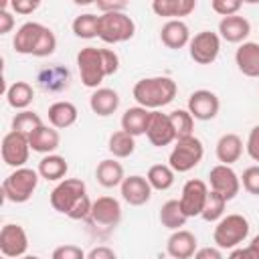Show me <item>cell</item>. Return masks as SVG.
<instances>
[{"mask_svg": "<svg viewBox=\"0 0 259 259\" xmlns=\"http://www.w3.org/2000/svg\"><path fill=\"white\" fill-rule=\"evenodd\" d=\"M119 190H121V198L127 204H132V206H142L152 196V186H150L148 178L146 176H140V174L125 176L123 182H121V186H119Z\"/></svg>", "mask_w": 259, "mask_h": 259, "instance_id": "17", "label": "cell"}, {"mask_svg": "<svg viewBox=\"0 0 259 259\" xmlns=\"http://www.w3.org/2000/svg\"><path fill=\"white\" fill-rule=\"evenodd\" d=\"M227 259H259V255H257V251H255L251 245H247V247H237V249H233Z\"/></svg>", "mask_w": 259, "mask_h": 259, "instance_id": "46", "label": "cell"}, {"mask_svg": "<svg viewBox=\"0 0 259 259\" xmlns=\"http://www.w3.org/2000/svg\"><path fill=\"white\" fill-rule=\"evenodd\" d=\"M97 10H101V14H109V12H125L127 8V2H121V0H97L95 2Z\"/></svg>", "mask_w": 259, "mask_h": 259, "instance_id": "42", "label": "cell"}, {"mask_svg": "<svg viewBox=\"0 0 259 259\" xmlns=\"http://www.w3.org/2000/svg\"><path fill=\"white\" fill-rule=\"evenodd\" d=\"M91 223L103 229H113L121 221V204L113 196H99L91 204Z\"/></svg>", "mask_w": 259, "mask_h": 259, "instance_id": "13", "label": "cell"}, {"mask_svg": "<svg viewBox=\"0 0 259 259\" xmlns=\"http://www.w3.org/2000/svg\"><path fill=\"white\" fill-rule=\"evenodd\" d=\"M107 150L113 154V158H130L136 150V138L130 136L123 130H117L107 140Z\"/></svg>", "mask_w": 259, "mask_h": 259, "instance_id": "32", "label": "cell"}, {"mask_svg": "<svg viewBox=\"0 0 259 259\" xmlns=\"http://www.w3.org/2000/svg\"><path fill=\"white\" fill-rule=\"evenodd\" d=\"M208 182H210V190L219 192L227 202L233 200L241 190V178L231 166H225V164H217L210 168Z\"/></svg>", "mask_w": 259, "mask_h": 259, "instance_id": "12", "label": "cell"}, {"mask_svg": "<svg viewBox=\"0 0 259 259\" xmlns=\"http://www.w3.org/2000/svg\"><path fill=\"white\" fill-rule=\"evenodd\" d=\"M32 99H34V89L26 81H14L6 89V101L14 109H20V111L28 109V105L32 103Z\"/></svg>", "mask_w": 259, "mask_h": 259, "instance_id": "30", "label": "cell"}, {"mask_svg": "<svg viewBox=\"0 0 259 259\" xmlns=\"http://www.w3.org/2000/svg\"><path fill=\"white\" fill-rule=\"evenodd\" d=\"M208 192L210 190H208L206 182H202L198 178H190V180L184 182L182 194H180L178 202H180V206H182V210H184V214L188 219L202 214L204 204H206V198H208Z\"/></svg>", "mask_w": 259, "mask_h": 259, "instance_id": "10", "label": "cell"}, {"mask_svg": "<svg viewBox=\"0 0 259 259\" xmlns=\"http://www.w3.org/2000/svg\"><path fill=\"white\" fill-rule=\"evenodd\" d=\"M38 172L32 170V168H16L12 174H8L2 182V194L6 200L10 202H16V204H22L26 200H30L32 192L36 190L38 186Z\"/></svg>", "mask_w": 259, "mask_h": 259, "instance_id": "3", "label": "cell"}, {"mask_svg": "<svg viewBox=\"0 0 259 259\" xmlns=\"http://www.w3.org/2000/svg\"><path fill=\"white\" fill-rule=\"evenodd\" d=\"M51 259H87V255H85V251H83L81 247H77V245H59V247L53 251Z\"/></svg>", "mask_w": 259, "mask_h": 259, "instance_id": "40", "label": "cell"}, {"mask_svg": "<svg viewBox=\"0 0 259 259\" xmlns=\"http://www.w3.org/2000/svg\"><path fill=\"white\" fill-rule=\"evenodd\" d=\"M95 178L97 182L103 186V188H115V186H121L125 174H123V166L117 162V160H101L97 164V170H95Z\"/></svg>", "mask_w": 259, "mask_h": 259, "instance_id": "28", "label": "cell"}, {"mask_svg": "<svg viewBox=\"0 0 259 259\" xmlns=\"http://www.w3.org/2000/svg\"><path fill=\"white\" fill-rule=\"evenodd\" d=\"M40 125H42L40 115L30 111V109H24V111H20L12 117V132H18V134H24V136H30Z\"/></svg>", "mask_w": 259, "mask_h": 259, "instance_id": "36", "label": "cell"}, {"mask_svg": "<svg viewBox=\"0 0 259 259\" xmlns=\"http://www.w3.org/2000/svg\"><path fill=\"white\" fill-rule=\"evenodd\" d=\"M67 170H69V164H67V160H65L63 156H59V154H47V156L38 162V168H36L38 176L45 178V180H51V182H57V180L61 182V180H65Z\"/></svg>", "mask_w": 259, "mask_h": 259, "instance_id": "29", "label": "cell"}, {"mask_svg": "<svg viewBox=\"0 0 259 259\" xmlns=\"http://www.w3.org/2000/svg\"><path fill=\"white\" fill-rule=\"evenodd\" d=\"M243 154V140L237 134H223L217 142V160L225 166L235 164Z\"/></svg>", "mask_w": 259, "mask_h": 259, "instance_id": "26", "label": "cell"}, {"mask_svg": "<svg viewBox=\"0 0 259 259\" xmlns=\"http://www.w3.org/2000/svg\"><path fill=\"white\" fill-rule=\"evenodd\" d=\"M89 107L95 115L99 117H107L111 113L117 111L119 107V95L115 89H109V87H99L91 93L89 97Z\"/></svg>", "mask_w": 259, "mask_h": 259, "instance_id": "21", "label": "cell"}, {"mask_svg": "<svg viewBox=\"0 0 259 259\" xmlns=\"http://www.w3.org/2000/svg\"><path fill=\"white\" fill-rule=\"evenodd\" d=\"M166 251L172 259H192L194 253L198 251L196 237L186 229L172 231V235L168 237V243H166Z\"/></svg>", "mask_w": 259, "mask_h": 259, "instance_id": "18", "label": "cell"}, {"mask_svg": "<svg viewBox=\"0 0 259 259\" xmlns=\"http://www.w3.org/2000/svg\"><path fill=\"white\" fill-rule=\"evenodd\" d=\"M237 69L247 77H259V42H243L235 53Z\"/></svg>", "mask_w": 259, "mask_h": 259, "instance_id": "23", "label": "cell"}, {"mask_svg": "<svg viewBox=\"0 0 259 259\" xmlns=\"http://www.w3.org/2000/svg\"><path fill=\"white\" fill-rule=\"evenodd\" d=\"M77 67L81 75V83L89 89H99L101 81L107 77L103 51L97 47H85L77 53Z\"/></svg>", "mask_w": 259, "mask_h": 259, "instance_id": "7", "label": "cell"}, {"mask_svg": "<svg viewBox=\"0 0 259 259\" xmlns=\"http://www.w3.org/2000/svg\"><path fill=\"white\" fill-rule=\"evenodd\" d=\"M28 249V237L26 231L20 225L8 223L2 227L0 231V251L4 257L12 259V257H24Z\"/></svg>", "mask_w": 259, "mask_h": 259, "instance_id": "15", "label": "cell"}, {"mask_svg": "<svg viewBox=\"0 0 259 259\" xmlns=\"http://www.w3.org/2000/svg\"><path fill=\"white\" fill-rule=\"evenodd\" d=\"M87 259H117V255L113 253V249H109L105 245H99V247H93L87 253Z\"/></svg>", "mask_w": 259, "mask_h": 259, "instance_id": "47", "label": "cell"}, {"mask_svg": "<svg viewBox=\"0 0 259 259\" xmlns=\"http://www.w3.org/2000/svg\"><path fill=\"white\" fill-rule=\"evenodd\" d=\"M186 109L190 111V115L198 121H208V119H214L219 109H221V101L219 97L208 91V89H196L190 93L188 97V105Z\"/></svg>", "mask_w": 259, "mask_h": 259, "instance_id": "14", "label": "cell"}, {"mask_svg": "<svg viewBox=\"0 0 259 259\" xmlns=\"http://www.w3.org/2000/svg\"><path fill=\"white\" fill-rule=\"evenodd\" d=\"M6 8H8V2L2 4V10H0V34H8L14 28V16Z\"/></svg>", "mask_w": 259, "mask_h": 259, "instance_id": "45", "label": "cell"}, {"mask_svg": "<svg viewBox=\"0 0 259 259\" xmlns=\"http://www.w3.org/2000/svg\"><path fill=\"white\" fill-rule=\"evenodd\" d=\"M188 53H190V59L194 63L210 65L217 61V57L221 53V36L212 30H200L198 34H194L190 38Z\"/></svg>", "mask_w": 259, "mask_h": 259, "instance_id": "9", "label": "cell"}, {"mask_svg": "<svg viewBox=\"0 0 259 259\" xmlns=\"http://www.w3.org/2000/svg\"><path fill=\"white\" fill-rule=\"evenodd\" d=\"M101 51H103V63H105L107 77L109 75H115L117 69H119V57H117V53L111 51V49H101Z\"/></svg>", "mask_w": 259, "mask_h": 259, "instance_id": "44", "label": "cell"}, {"mask_svg": "<svg viewBox=\"0 0 259 259\" xmlns=\"http://www.w3.org/2000/svg\"><path fill=\"white\" fill-rule=\"evenodd\" d=\"M2 259H8V257H2Z\"/></svg>", "mask_w": 259, "mask_h": 259, "instance_id": "51", "label": "cell"}, {"mask_svg": "<svg viewBox=\"0 0 259 259\" xmlns=\"http://www.w3.org/2000/svg\"><path fill=\"white\" fill-rule=\"evenodd\" d=\"M71 28H73L75 36H79V38H95V36H99V16L91 14V12L79 14V16H75Z\"/></svg>", "mask_w": 259, "mask_h": 259, "instance_id": "33", "label": "cell"}, {"mask_svg": "<svg viewBox=\"0 0 259 259\" xmlns=\"http://www.w3.org/2000/svg\"><path fill=\"white\" fill-rule=\"evenodd\" d=\"M168 115H170V121H172L176 140L194 136V134H192V130H194V117L190 115L188 109H174V111H170Z\"/></svg>", "mask_w": 259, "mask_h": 259, "instance_id": "35", "label": "cell"}, {"mask_svg": "<svg viewBox=\"0 0 259 259\" xmlns=\"http://www.w3.org/2000/svg\"><path fill=\"white\" fill-rule=\"evenodd\" d=\"M87 194V186L83 180L79 178H65L61 180L53 192H51V206L57 210V212H63V214H69L71 208Z\"/></svg>", "mask_w": 259, "mask_h": 259, "instance_id": "8", "label": "cell"}, {"mask_svg": "<svg viewBox=\"0 0 259 259\" xmlns=\"http://www.w3.org/2000/svg\"><path fill=\"white\" fill-rule=\"evenodd\" d=\"M174 174L176 172L168 164H154V166H150L146 178L154 190H168L174 184Z\"/></svg>", "mask_w": 259, "mask_h": 259, "instance_id": "34", "label": "cell"}, {"mask_svg": "<svg viewBox=\"0 0 259 259\" xmlns=\"http://www.w3.org/2000/svg\"><path fill=\"white\" fill-rule=\"evenodd\" d=\"M188 217L184 214L178 200H166L160 208V223L170 231H180L186 225Z\"/></svg>", "mask_w": 259, "mask_h": 259, "instance_id": "31", "label": "cell"}, {"mask_svg": "<svg viewBox=\"0 0 259 259\" xmlns=\"http://www.w3.org/2000/svg\"><path fill=\"white\" fill-rule=\"evenodd\" d=\"M160 40L164 47L178 51V49L190 45V28L184 20H168L160 28Z\"/></svg>", "mask_w": 259, "mask_h": 259, "instance_id": "20", "label": "cell"}, {"mask_svg": "<svg viewBox=\"0 0 259 259\" xmlns=\"http://www.w3.org/2000/svg\"><path fill=\"white\" fill-rule=\"evenodd\" d=\"M28 144H30V150L32 152H38V154H53L59 144H61V136L59 132L53 127V125H40L36 127L30 136H28Z\"/></svg>", "mask_w": 259, "mask_h": 259, "instance_id": "22", "label": "cell"}, {"mask_svg": "<svg viewBox=\"0 0 259 259\" xmlns=\"http://www.w3.org/2000/svg\"><path fill=\"white\" fill-rule=\"evenodd\" d=\"M136 34V22L125 12L99 14V38L107 45L125 42Z\"/></svg>", "mask_w": 259, "mask_h": 259, "instance_id": "6", "label": "cell"}, {"mask_svg": "<svg viewBox=\"0 0 259 259\" xmlns=\"http://www.w3.org/2000/svg\"><path fill=\"white\" fill-rule=\"evenodd\" d=\"M249 245H251V247L257 251V255H259V235H255V237H253V241H251Z\"/></svg>", "mask_w": 259, "mask_h": 259, "instance_id": "49", "label": "cell"}, {"mask_svg": "<svg viewBox=\"0 0 259 259\" xmlns=\"http://www.w3.org/2000/svg\"><path fill=\"white\" fill-rule=\"evenodd\" d=\"M241 184H243V188H245L249 194L259 196V164H257V166H249V168L243 170Z\"/></svg>", "mask_w": 259, "mask_h": 259, "instance_id": "38", "label": "cell"}, {"mask_svg": "<svg viewBox=\"0 0 259 259\" xmlns=\"http://www.w3.org/2000/svg\"><path fill=\"white\" fill-rule=\"evenodd\" d=\"M150 109L146 107H127L121 115V130L127 132L130 136L138 138V136H144L146 130H148V121H150Z\"/></svg>", "mask_w": 259, "mask_h": 259, "instance_id": "24", "label": "cell"}, {"mask_svg": "<svg viewBox=\"0 0 259 259\" xmlns=\"http://www.w3.org/2000/svg\"><path fill=\"white\" fill-rule=\"evenodd\" d=\"M196 0H154L152 10L158 16H168L170 20H180V16H188L194 12Z\"/></svg>", "mask_w": 259, "mask_h": 259, "instance_id": "25", "label": "cell"}, {"mask_svg": "<svg viewBox=\"0 0 259 259\" xmlns=\"http://www.w3.org/2000/svg\"><path fill=\"white\" fill-rule=\"evenodd\" d=\"M146 136H148L150 144L156 146V148H164V146L176 142V134H174L170 115H168V113H162L160 109L152 111V113H150V121H148Z\"/></svg>", "mask_w": 259, "mask_h": 259, "instance_id": "16", "label": "cell"}, {"mask_svg": "<svg viewBox=\"0 0 259 259\" xmlns=\"http://www.w3.org/2000/svg\"><path fill=\"white\" fill-rule=\"evenodd\" d=\"M225 206H227V200H225L219 192L210 190V192H208V198H206V204H204V210H202L200 217H202L206 223L221 221L223 214H225Z\"/></svg>", "mask_w": 259, "mask_h": 259, "instance_id": "37", "label": "cell"}, {"mask_svg": "<svg viewBox=\"0 0 259 259\" xmlns=\"http://www.w3.org/2000/svg\"><path fill=\"white\" fill-rule=\"evenodd\" d=\"M176 81L170 79V77H146V79H140L134 89H132V95L134 99L138 101L140 107H146L150 111H156L168 103L174 101L176 97Z\"/></svg>", "mask_w": 259, "mask_h": 259, "instance_id": "2", "label": "cell"}, {"mask_svg": "<svg viewBox=\"0 0 259 259\" xmlns=\"http://www.w3.org/2000/svg\"><path fill=\"white\" fill-rule=\"evenodd\" d=\"M2 160L6 166H12L14 170L16 168H22L26 162H28V154H30V144H28V136L24 134H18V132H8L4 138H2Z\"/></svg>", "mask_w": 259, "mask_h": 259, "instance_id": "11", "label": "cell"}, {"mask_svg": "<svg viewBox=\"0 0 259 259\" xmlns=\"http://www.w3.org/2000/svg\"><path fill=\"white\" fill-rule=\"evenodd\" d=\"M12 47L20 55L49 57L57 49V36L49 26L40 22H24L16 30L12 38Z\"/></svg>", "mask_w": 259, "mask_h": 259, "instance_id": "1", "label": "cell"}, {"mask_svg": "<svg viewBox=\"0 0 259 259\" xmlns=\"http://www.w3.org/2000/svg\"><path fill=\"white\" fill-rule=\"evenodd\" d=\"M49 123L55 127V130H65V127H71L75 121H77V107L71 103V101H55L53 105H49Z\"/></svg>", "mask_w": 259, "mask_h": 259, "instance_id": "27", "label": "cell"}, {"mask_svg": "<svg viewBox=\"0 0 259 259\" xmlns=\"http://www.w3.org/2000/svg\"><path fill=\"white\" fill-rule=\"evenodd\" d=\"M194 259H223V253L219 247H202L194 253Z\"/></svg>", "mask_w": 259, "mask_h": 259, "instance_id": "48", "label": "cell"}, {"mask_svg": "<svg viewBox=\"0 0 259 259\" xmlns=\"http://www.w3.org/2000/svg\"><path fill=\"white\" fill-rule=\"evenodd\" d=\"M202 156H204L202 142L196 136H188V138L176 140V146L172 148L170 158H168V166L174 172L182 174V172H188L194 166H198L200 160H202Z\"/></svg>", "mask_w": 259, "mask_h": 259, "instance_id": "5", "label": "cell"}, {"mask_svg": "<svg viewBox=\"0 0 259 259\" xmlns=\"http://www.w3.org/2000/svg\"><path fill=\"white\" fill-rule=\"evenodd\" d=\"M20 259H40V257H36V255H24V257H20Z\"/></svg>", "mask_w": 259, "mask_h": 259, "instance_id": "50", "label": "cell"}, {"mask_svg": "<svg viewBox=\"0 0 259 259\" xmlns=\"http://www.w3.org/2000/svg\"><path fill=\"white\" fill-rule=\"evenodd\" d=\"M245 148H247V154H249L255 162H259V125H255V127L249 132V138H247Z\"/></svg>", "mask_w": 259, "mask_h": 259, "instance_id": "43", "label": "cell"}, {"mask_svg": "<svg viewBox=\"0 0 259 259\" xmlns=\"http://www.w3.org/2000/svg\"><path fill=\"white\" fill-rule=\"evenodd\" d=\"M8 6L16 12V14H32L38 6H40V2L38 0H12V2H8Z\"/></svg>", "mask_w": 259, "mask_h": 259, "instance_id": "41", "label": "cell"}, {"mask_svg": "<svg viewBox=\"0 0 259 259\" xmlns=\"http://www.w3.org/2000/svg\"><path fill=\"white\" fill-rule=\"evenodd\" d=\"M241 6H243L241 0H212V2H210V8H212L217 14H221L223 18L237 14V12L241 10Z\"/></svg>", "mask_w": 259, "mask_h": 259, "instance_id": "39", "label": "cell"}, {"mask_svg": "<svg viewBox=\"0 0 259 259\" xmlns=\"http://www.w3.org/2000/svg\"><path fill=\"white\" fill-rule=\"evenodd\" d=\"M247 237H249V221L237 212L223 217L212 231V241L217 243L219 249H237Z\"/></svg>", "mask_w": 259, "mask_h": 259, "instance_id": "4", "label": "cell"}, {"mask_svg": "<svg viewBox=\"0 0 259 259\" xmlns=\"http://www.w3.org/2000/svg\"><path fill=\"white\" fill-rule=\"evenodd\" d=\"M251 32V22L245 16L233 14V16H225L219 22V36L227 42H245V38Z\"/></svg>", "mask_w": 259, "mask_h": 259, "instance_id": "19", "label": "cell"}]
</instances>
